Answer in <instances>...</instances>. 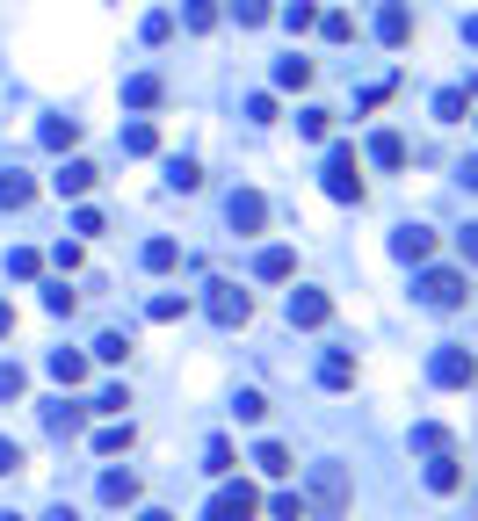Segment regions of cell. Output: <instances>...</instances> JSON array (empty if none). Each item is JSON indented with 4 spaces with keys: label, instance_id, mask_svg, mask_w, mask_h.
<instances>
[{
    "label": "cell",
    "instance_id": "d4e9b609",
    "mask_svg": "<svg viewBox=\"0 0 478 521\" xmlns=\"http://www.w3.org/2000/svg\"><path fill=\"white\" fill-rule=\"evenodd\" d=\"M203 471H211V478H232V471H239V456H232V442H225V435L203 442Z\"/></svg>",
    "mask_w": 478,
    "mask_h": 521
},
{
    "label": "cell",
    "instance_id": "60d3db41",
    "mask_svg": "<svg viewBox=\"0 0 478 521\" xmlns=\"http://www.w3.org/2000/svg\"><path fill=\"white\" fill-rule=\"evenodd\" d=\"M232 413H239V420H247V427H254V420L268 413V398H261V391H239V398H232Z\"/></svg>",
    "mask_w": 478,
    "mask_h": 521
},
{
    "label": "cell",
    "instance_id": "db71d44e",
    "mask_svg": "<svg viewBox=\"0 0 478 521\" xmlns=\"http://www.w3.org/2000/svg\"><path fill=\"white\" fill-rule=\"evenodd\" d=\"M138 521H174V514H167V507H145V514H138Z\"/></svg>",
    "mask_w": 478,
    "mask_h": 521
},
{
    "label": "cell",
    "instance_id": "484cf974",
    "mask_svg": "<svg viewBox=\"0 0 478 521\" xmlns=\"http://www.w3.org/2000/svg\"><path fill=\"white\" fill-rule=\"evenodd\" d=\"M464 116H471V95L464 87H442L435 95V124H464Z\"/></svg>",
    "mask_w": 478,
    "mask_h": 521
},
{
    "label": "cell",
    "instance_id": "f907efd6",
    "mask_svg": "<svg viewBox=\"0 0 478 521\" xmlns=\"http://www.w3.org/2000/svg\"><path fill=\"white\" fill-rule=\"evenodd\" d=\"M464 44H478V15H464Z\"/></svg>",
    "mask_w": 478,
    "mask_h": 521
},
{
    "label": "cell",
    "instance_id": "ac0fdd59",
    "mask_svg": "<svg viewBox=\"0 0 478 521\" xmlns=\"http://www.w3.org/2000/svg\"><path fill=\"white\" fill-rule=\"evenodd\" d=\"M457 485H464L457 449H450V456H428V493H457Z\"/></svg>",
    "mask_w": 478,
    "mask_h": 521
},
{
    "label": "cell",
    "instance_id": "83f0119b",
    "mask_svg": "<svg viewBox=\"0 0 478 521\" xmlns=\"http://www.w3.org/2000/svg\"><path fill=\"white\" fill-rule=\"evenodd\" d=\"M182 29H189V37H211V29H218V8H211V0H189V8H182Z\"/></svg>",
    "mask_w": 478,
    "mask_h": 521
},
{
    "label": "cell",
    "instance_id": "8992f818",
    "mask_svg": "<svg viewBox=\"0 0 478 521\" xmlns=\"http://www.w3.org/2000/svg\"><path fill=\"white\" fill-rule=\"evenodd\" d=\"M203 312H211L218 326H247V319H254V297L239 290V283H211V297H203Z\"/></svg>",
    "mask_w": 478,
    "mask_h": 521
},
{
    "label": "cell",
    "instance_id": "cb8c5ba5",
    "mask_svg": "<svg viewBox=\"0 0 478 521\" xmlns=\"http://www.w3.org/2000/svg\"><path fill=\"white\" fill-rule=\"evenodd\" d=\"M254 471H261V478H290L297 464H290V449H283V442H261V449H254Z\"/></svg>",
    "mask_w": 478,
    "mask_h": 521
},
{
    "label": "cell",
    "instance_id": "603a6c76",
    "mask_svg": "<svg viewBox=\"0 0 478 521\" xmlns=\"http://www.w3.org/2000/svg\"><path fill=\"white\" fill-rule=\"evenodd\" d=\"M131 442H138V427L116 420V427H102V435H95V456H131Z\"/></svg>",
    "mask_w": 478,
    "mask_h": 521
},
{
    "label": "cell",
    "instance_id": "ba28073f",
    "mask_svg": "<svg viewBox=\"0 0 478 521\" xmlns=\"http://www.w3.org/2000/svg\"><path fill=\"white\" fill-rule=\"evenodd\" d=\"M225 218H232V232H261L268 225V196L261 189H232L225 196Z\"/></svg>",
    "mask_w": 478,
    "mask_h": 521
},
{
    "label": "cell",
    "instance_id": "44dd1931",
    "mask_svg": "<svg viewBox=\"0 0 478 521\" xmlns=\"http://www.w3.org/2000/svg\"><path fill=\"white\" fill-rule=\"evenodd\" d=\"M51 152H66V145H80V116H44V131H37Z\"/></svg>",
    "mask_w": 478,
    "mask_h": 521
},
{
    "label": "cell",
    "instance_id": "f6af8a7d",
    "mask_svg": "<svg viewBox=\"0 0 478 521\" xmlns=\"http://www.w3.org/2000/svg\"><path fill=\"white\" fill-rule=\"evenodd\" d=\"M15 471H22V442L0 435V478H15Z\"/></svg>",
    "mask_w": 478,
    "mask_h": 521
},
{
    "label": "cell",
    "instance_id": "7bdbcfd3",
    "mask_svg": "<svg viewBox=\"0 0 478 521\" xmlns=\"http://www.w3.org/2000/svg\"><path fill=\"white\" fill-rule=\"evenodd\" d=\"M247 124H276V95H247Z\"/></svg>",
    "mask_w": 478,
    "mask_h": 521
},
{
    "label": "cell",
    "instance_id": "5b68a950",
    "mask_svg": "<svg viewBox=\"0 0 478 521\" xmlns=\"http://www.w3.org/2000/svg\"><path fill=\"white\" fill-rule=\"evenodd\" d=\"M211 521H261V493L247 478H225L218 500H211Z\"/></svg>",
    "mask_w": 478,
    "mask_h": 521
},
{
    "label": "cell",
    "instance_id": "7c38bea8",
    "mask_svg": "<svg viewBox=\"0 0 478 521\" xmlns=\"http://www.w3.org/2000/svg\"><path fill=\"white\" fill-rule=\"evenodd\" d=\"M95 181H102V174H95V167H87V160H66V167H58V174H51V189H58V196H73V203H80L87 189H95Z\"/></svg>",
    "mask_w": 478,
    "mask_h": 521
},
{
    "label": "cell",
    "instance_id": "bcb514c9",
    "mask_svg": "<svg viewBox=\"0 0 478 521\" xmlns=\"http://www.w3.org/2000/svg\"><path fill=\"white\" fill-rule=\"evenodd\" d=\"M174 37V15H145V44H167Z\"/></svg>",
    "mask_w": 478,
    "mask_h": 521
},
{
    "label": "cell",
    "instance_id": "d6986e66",
    "mask_svg": "<svg viewBox=\"0 0 478 521\" xmlns=\"http://www.w3.org/2000/svg\"><path fill=\"white\" fill-rule=\"evenodd\" d=\"M29 203H37V181H29V174H0V210H29Z\"/></svg>",
    "mask_w": 478,
    "mask_h": 521
},
{
    "label": "cell",
    "instance_id": "c3c4849f",
    "mask_svg": "<svg viewBox=\"0 0 478 521\" xmlns=\"http://www.w3.org/2000/svg\"><path fill=\"white\" fill-rule=\"evenodd\" d=\"M457 254H464V268H478V225H464V232H457Z\"/></svg>",
    "mask_w": 478,
    "mask_h": 521
},
{
    "label": "cell",
    "instance_id": "277c9868",
    "mask_svg": "<svg viewBox=\"0 0 478 521\" xmlns=\"http://www.w3.org/2000/svg\"><path fill=\"white\" fill-rule=\"evenodd\" d=\"M413 297H421L428 312H457V304H464V275H457V268H421Z\"/></svg>",
    "mask_w": 478,
    "mask_h": 521
},
{
    "label": "cell",
    "instance_id": "4316f807",
    "mask_svg": "<svg viewBox=\"0 0 478 521\" xmlns=\"http://www.w3.org/2000/svg\"><path fill=\"white\" fill-rule=\"evenodd\" d=\"M276 87H290V95H297V87H312V58H276Z\"/></svg>",
    "mask_w": 478,
    "mask_h": 521
},
{
    "label": "cell",
    "instance_id": "d6a6232c",
    "mask_svg": "<svg viewBox=\"0 0 478 521\" xmlns=\"http://www.w3.org/2000/svg\"><path fill=\"white\" fill-rule=\"evenodd\" d=\"M174 261H182V247H174V239H145V268H153V275H167Z\"/></svg>",
    "mask_w": 478,
    "mask_h": 521
},
{
    "label": "cell",
    "instance_id": "8d00e7d4",
    "mask_svg": "<svg viewBox=\"0 0 478 521\" xmlns=\"http://www.w3.org/2000/svg\"><path fill=\"white\" fill-rule=\"evenodd\" d=\"M283 29H297V37L319 29V8H312V0H290V8H283Z\"/></svg>",
    "mask_w": 478,
    "mask_h": 521
},
{
    "label": "cell",
    "instance_id": "681fc988",
    "mask_svg": "<svg viewBox=\"0 0 478 521\" xmlns=\"http://www.w3.org/2000/svg\"><path fill=\"white\" fill-rule=\"evenodd\" d=\"M8 333H15V304L0 297V341H8Z\"/></svg>",
    "mask_w": 478,
    "mask_h": 521
},
{
    "label": "cell",
    "instance_id": "9c48e42d",
    "mask_svg": "<svg viewBox=\"0 0 478 521\" xmlns=\"http://www.w3.org/2000/svg\"><path fill=\"white\" fill-rule=\"evenodd\" d=\"M283 312H290V326H326V319H334V297H326V290H290Z\"/></svg>",
    "mask_w": 478,
    "mask_h": 521
},
{
    "label": "cell",
    "instance_id": "30bf717a",
    "mask_svg": "<svg viewBox=\"0 0 478 521\" xmlns=\"http://www.w3.org/2000/svg\"><path fill=\"white\" fill-rule=\"evenodd\" d=\"M392 254H399L406 268H421V261L435 254V225H399V232H392Z\"/></svg>",
    "mask_w": 478,
    "mask_h": 521
},
{
    "label": "cell",
    "instance_id": "d590c367",
    "mask_svg": "<svg viewBox=\"0 0 478 521\" xmlns=\"http://www.w3.org/2000/svg\"><path fill=\"white\" fill-rule=\"evenodd\" d=\"M268 15H276V8H268V0H232V22H239V29H261Z\"/></svg>",
    "mask_w": 478,
    "mask_h": 521
},
{
    "label": "cell",
    "instance_id": "b9f144b4",
    "mask_svg": "<svg viewBox=\"0 0 478 521\" xmlns=\"http://www.w3.org/2000/svg\"><path fill=\"white\" fill-rule=\"evenodd\" d=\"M319 29H326V44H348V37H355V22H348L341 8H334V15H319Z\"/></svg>",
    "mask_w": 478,
    "mask_h": 521
},
{
    "label": "cell",
    "instance_id": "f35d334b",
    "mask_svg": "<svg viewBox=\"0 0 478 521\" xmlns=\"http://www.w3.org/2000/svg\"><path fill=\"white\" fill-rule=\"evenodd\" d=\"M37 268H44V261H37V247H15V254H8V275H15V283H29Z\"/></svg>",
    "mask_w": 478,
    "mask_h": 521
},
{
    "label": "cell",
    "instance_id": "7a4b0ae2",
    "mask_svg": "<svg viewBox=\"0 0 478 521\" xmlns=\"http://www.w3.org/2000/svg\"><path fill=\"white\" fill-rule=\"evenodd\" d=\"M319 189L334 196V203H363V160H355V145H334V152H326Z\"/></svg>",
    "mask_w": 478,
    "mask_h": 521
},
{
    "label": "cell",
    "instance_id": "11a10c76",
    "mask_svg": "<svg viewBox=\"0 0 478 521\" xmlns=\"http://www.w3.org/2000/svg\"><path fill=\"white\" fill-rule=\"evenodd\" d=\"M0 521H22V514H0Z\"/></svg>",
    "mask_w": 478,
    "mask_h": 521
},
{
    "label": "cell",
    "instance_id": "52a82bcc",
    "mask_svg": "<svg viewBox=\"0 0 478 521\" xmlns=\"http://www.w3.org/2000/svg\"><path fill=\"white\" fill-rule=\"evenodd\" d=\"M377 44L384 51H406L413 44V8H406V0H384V8H377Z\"/></svg>",
    "mask_w": 478,
    "mask_h": 521
},
{
    "label": "cell",
    "instance_id": "f546056e",
    "mask_svg": "<svg viewBox=\"0 0 478 521\" xmlns=\"http://www.w3.org/2000/svg\"><path fill=\"white\" fill-rule=\"evenodd\" d=\"M95 355H102V362H131V333H124V326L95 333Z\"/></svg>",
    "mask_w": 478,
    "mask_h": 521
},
{
    "label": "cell",
    "instance_id": "7402d4cb",
    "mask_svg": "<svg viewBox=\"0 0 478 521\" xmlns=\"http://www.w3.org/2000/svg\"><path fill=\"white\" fill-rule=\"evenodd\" d=\"M370 160L399 174V167H406V138H399V131H377V138H370Z\"/></svg>",
    "mask_w": 478,
    "mask_h": 521
},
{
    "label": "cell",
    "instance_id": "4dcf8cb0",
    "mask_svg": "<svg viewBox=\"0 0 478 521\" xmlns=\"http://www.w3.org/2000/svg\"><path fill=\"white\" fill-rule=\"evenodd\" d=\"M167 189L196 196V189H203V167H196V160H167Z\"/></svg>",
    "mask_w": 478,
    "mask_h": 521
},
{
    "label": "cell",
    "instance_id": "1f68e13d",
    "mask_svg": "<svg viewBox=\"0 0 478 521\" xmlns=\"http://www.w3.org/2000/svg\"><path fill=\"white\" fill-rule=\"evenodd\" d=\"M15 398H29V377L22 362H0V406H15Z\"/></svg>",
    "mask_w": 478,
    "mask_h": 521
},
{
    "label": "cell",
    "instance_id": "ffe728a7",
    "mask_svg": "<svg viewBox=\"0 0 478 521\" xmlns=\"http://www.w3.org/2000/svg\"><path fill=\"white\" fill-rule=\"evenodd\" d=\"M319 384H326V391H348V384H355V355H348V348H334V355L319 362Z\"/></svg>",
    "mask_w": 478,
    "mask_h": 521
},
{
    "label": "cell",
    "instance_id": "816d5d0a",
    "mask_svg": "<svg viewBox=\"0 0 478 521\" xmlns=\"http://www.w3.org/2000/svg\"><path fill=\"white\" fill-rule=\"evenodd\" d=\"M464 181H471V189H478V152H471V160H464Z\"/></svg>",
    "mask_w": 478,
    "mask_h": 521
},
{
    "label": "cell",
    "instance_id": "2e32d148",
    "mask_svg": "<svg viewBox=\"0 0 478 521\" xmlns=\"http://www.w3.org/2000/svg\"><path fill=\"white\" fill-rule=\"evenodd\" d=\"M44 370L73 391V384H87V355H80V348H51V362H44Z\"/></svg>",
    "mask_w": 478,
    "mask_h": 521
},
{
    "label": "cell",
    "instance_id": "ee69618b",
    "mask_svg": "<svg viewBox=\"0 0 478 521\" xmlns=\"http://www.w3.org/2000/svg\"><path fill=\"white\" fill-rule=\"evenodd\" d=\"M95 406H102V413H116V420H124V406H131V391H124V384H109V391L95 398Z\"/></svg>",
    "mask_w": 478,
    "mask_h": 521
},
{
    "label": "cell",
    "instance_id": "74e56055",
    "mask_svg": "<svg viewBox=\"0 0 478 521\" xmlns=\"http://www.w3.org/2000/svg\"><path fill=\"white\" fill-rule=\"evenodd\" d=\"M268 514H276V521H312L305 514V493H276V500H268Z\"/></svg>",
    "mask_w": 478,
    "mask_h": 521
},
{
    "label": "cell",
    "instance_id": "e0dca14e",
    "mask_svg": "<svg viewBox=\"0 0 478 521\" xmlns=\"http://www.w3.org/2000/svg\"><path fill=\"white\" fill-rule=\"evenodd\" d=\"M95 493H102L109 507H138V471H102Z\"/></svg>",
    "mask_w": 478,
    "mask_h": 521
},
{
    "label": "cell",
    "instance_id": "f5cc1de1",
    "mask_svg": "<svg viewBox=\"0 0 478 521\" xmlns=\"http://www.w3.org/2000/svg\"><path fill=\"white\" fill-rule=\"evenodd\" d=\"M44 521H80V514H73V507H51V514H44Z\"/></svg>",
    "mask_w": 478,
    "mask_h": 521
},
{
    "label": "cell",
    "instance_id": "8fae6325",
    "mask_svg": "<svg viewBox=\"0 0 478 521\" xmlns=\"http://www.w3.org/2000/svg\"><path fill=\"white\" fill-rule=\"evenodd\" d=\"M44 427H51L58 442H73L80 427H87V406H73V398H51V406H44Z\"/></svg>",
    "mask_w": 478,
    "mask_h": 521
},
{
    "label": "cell",
    "instance_id": "9a60e30c",
    "mask_svg": "<svg viewBox=\"0 0 478 521\" xmlns=\"http://www.w3.org/2000/svg\"><path fill=\"white\" fill-rule=\"evenodd\" d=\"M160 95H167L160 73H131L124 80V109H160Z\"/></svg>",
    "mask_w": 478,
    "mask_h": 521
},
{
    "label": "cell",
    "instance_id": "f1b7e54d",
    "mask_svg": "<svg viewBox=\"0 0 478 521\" xmlns=\"http://www.w3.org/2000/svg\"><path fill=\"white\" fill-rule=\"evenodd\" d=\"M145 319H153V326H174V319H189V297H153V304H145Z\"/></svg>",
    "mask_w": 478,
    "mask_h": 521
},
{
    "label": "cell",
    "instance_id": "7dc6e473",
    "mask_svg": "<svg viewBox=\"0 0 478 521\" xmlns=\"http://www.w3.org/2000/svg\"><path fill=\"white\" fill-rule=\"evenodd\" d=\"M73 232H80V239H95V232H102V210H87V203H80V210H73Z\"/></svg>",
    "mask_w": 478,
    "mask_h": 521
},
{
    "label": "cell",
    "instance_id": "4fadbf2b",
    "mask_svg": "<svg viewBox=\"0 0 478 521\" xmlns=\"http://www.w3.org/2000/svg\"><path fill=\"white\" fill-rule=\"evenodd\" d=\"M406 449H413V456H450L457 442H450V427H442V420H421V427L406 435Z\"/></svg>",
    "mask_w": 478,
    "mask_h": 521
},
{
    "label": "cell",
    "instance_id": "5bb4252c",
    "mask_svg": "<svg viewBox=\"0 0 478 521\" xmlns=\"http://www.w3.org/2000/svg\"><path fill=\"white\" fill-rule=\"evenodd\" d=\"M254 275H261V283H290V275H297V254H290V247H261V254H254Z\"/></svg>",
    "mask_w": 478,
    "mask_h": 521
},
{
    "label": "cell",
    "instance_id": "e575fe53",
    "mask_svg": "<svg viewBox=\"0 0 478 521\" xmlns=\"http://www.w3.org/2000/svg\"><path fill=\"white\" fill-rule=\"evenodd\" d=\"M44 312H51V319H73V312H80V297H73L66 283H51V290H44Z\"/></svg>",
    "mask_w": 478,
    "mask_h": 521
},
{
    "label": "cell",
    "instance_id": "3957f363",
    "mask_svg": "<svg viewBox=\"0 0 478 521\" xmlns=\"http://www.w3.org/2000/svg\"><path fill=\"white\" fill-rule=\"evenodd\" d=\"M428 384H435V391H471V384H478V355H471V348H435Z\"/></svg>",
    "mask_w": 478,
    "mask_h": 521
},
{
    "label": "cell",
    "instance_id": "836d02e7",
    "mask_svg": "<svg viewBox=\"0 0 478 521\" xmlns=\"http://www.w3.org/2000/svg\"><path fill=\"white\" fill-rule=\"evenodd\" d=\"M124 152H138V160H145V152H160V131L153 124H124Z\"/></svg>",
    "mask_w": 478,
    "mask_h": 521
},
{
    "label": "cell",
    "instance_id": "9f6ffc18",
    "mask_svg": "<svg viewBox=\"0 0 478 521\" xmlns=\"http://www.w3.org/2000/svg\"><path fill=\"white\" fill-rule=\"evenodd\" d=\"M471 521H478V500H471Z\"/></svg>",
    "mask_w": 478,
    "mask_h": 521
},
{
    "label": "cell",
    "instance_id": "6da1fadb",
    "mask_svg": "<svg viewBox=\"0 0 478 521\" xmlns=\"http://www.w3.org/2000/svg\"><path fill=\"white\" fill-rule=\"evenodd\" d=\"M348 500H355V485H348V464H312V478H305V514L312 521H341L348 514Z\"/></svg>",
    "mask_w": 478,
    "mask_h": 521
},
{
    "label": "cell",
    "instance_id": "ab89813d",
    "mask_svg": "<svg viewBox=\"0 0 478 521\" xmlns=\"http://www.w3.org/2000/svg\"><path fill=\"white\" fill-rule=\"evenodd\" d=\"M326 131H334V116H326V109H305V116H297V138H326Z\"/></svg>",
    "mask_w": 478,
    "mask_h": 521
}]
</instances>
